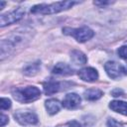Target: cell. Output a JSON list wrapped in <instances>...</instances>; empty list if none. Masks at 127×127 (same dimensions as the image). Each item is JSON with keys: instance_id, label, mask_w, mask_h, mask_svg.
<instances>
[{"instance_id": "obj_1", "label": "cell", "mask_w": 127, "mask_h": 127, "mask_svg": "<svg viewBox=\"0 0 127 127\" xmlns=\"http://www.w3.org/2000/svg\"><path fill=\"white\" fill-rule=\"evenodd\" d=\"M29 31H17L11 34L7 39L1 41V60L6 56L15 51V49L20 48L29 41Z\"/></svg>"}, {"instance_id": "obj_2", "label": "cell", "mask_w": 127, "mask_h": 127, "mask_svg": "<svg viewBox=\"0 0 127 127\" xmlns=\"http://www.w3.org/2000/svg\"><path fill=\"white\" fill-rule=\"evenodd\" d=\"M74 4L75 2L73 1H60V2H56L52 4H39L31 8V13L43 14V15L55 14V13L62 12L64 10H67L71 8Z\"/></svg>"}, {"instance_id": "obj_3", "label": "cell", "mask_w": 127, "mask_h": 127, "mask_svg": "<svg viewBox=\"0 0 127 127\" xmlns=\"http://www.w3.org/2000/svg\"><path fill=\"white\" fill-rule=\"evenodd\" d=\"M13 97L22 103H30L37 100L41 96V91L36 86H26V87H17L12 90Z\"/></svg>"}, {"instance_id": "obj_4", "label": "cell", "mask_w": 127, "mask_h": 127, "mask_svg": "<svg viewBox=\"0 0 127 127\" xmlns=\"http://www.w3.org/2000/svg\"><path fill=\"white\" fill-rule=\"evenodd\" d=\"M64 33L66 35H70V36L74 37L75 40L77 42H80V43L86 42L94 36V32L87 27H81V28H77V29L64 28Z\"/></svg>"}, {"instance_id": "obj_5", "label": "cell", "mask_w": 127, "mask_h": 127, "mask_svg": "<svg viewBox=\"0 0 127 127\" xmlns=\"http://www.w3.org/2000/svg\"><path fill=\"white\" fill-rule=\"evenodd\" d=\"M25 14V8L23 7H19L9 13L6 14H2L0 17V26L1 27H5L7 25H11L14 24L18 21H20L23 16Z\"/></svg>"}, {"instance_id": "obj_6", "label": "cell", "mask_w": 127, "mask_h": 127, "mask_svg": "<svg viewBox=\"0 0 127 127\" xmlns=\"http://www.w3.org/2000/svg\"><path fill=\"white\" fill-rule=\"evenodd\" d=\"M14 117L22 125H34L38 123V116L31 111H17Z\"/></svg>"}, {"instance_id": "obj_7", "label": "cell", "mask_w": 127, "mask_h": 127, "mask_svg": "<svg viewBox=\"0 0 127 127\" xmlns=\"http://www.w3.org/2000/svg\"><path fill=\"white\" fill-rule=\"evenodd\" d=\"M105 71L108 74L109 77L111 78H118L121 76L123 72V66L121 64H119L116 62H107L104 65Z\"/></svg>"}, {"instance_id": "obj_8", "label": "cell", "mask_w": 127, "mask_h": 127, "mask_svg": "<svg viewBox=\"0 0 127 127\" xmlns=\"http://www.w3.org/2000/svg\"><path fill=\"white\" fill-rule=\"evenodd\" d=\"M80 96L76 93H68L64 96L62 105L67 109H74L80 104Z\"/></svg>"}, {"instance_id": "obj_9", "label": "cell", "mask_w": 127, "mask_h": 127, "mask_svg": "<svg viewBox=\"0 0 127 127\" xmlns=\"http://www.w3.org/2000/svg\"><path fill=\"white\" fill-rule=\"evenodd\" d=\"M78 76L84 81L92 82L98 78V72L93 67H84L78 71Z\"/></svg>"}, {"instance_id": "obj_10", "label": "cell", "mask_w": 127, "mask_h": 127, "mask_svg": "<svg viewBox=\"0 0 127 127\" xmlns=\"http://www.w3.org/2000/svg\"><path fill=\"white\" fill-rule=\"evenodd\" d=\"M53 73L59 74V75H70L73 73V70L67 64L59 63L54 66Z\"/></svg>"}, {"instance_id": "obj_11", "label": "cell", "mask_w": 127, "mask_h": 127, "mask_svg": "<svg viewBox=\"0 0 127 127\" xmlns=\"http://www.w3.org/2000/svg\"><path fill=\"white\" fill-rule=\"evenodd\" d=\"M109 107L115 112H118L123 115H127V102L125 101H120V100L111 101Z\"/></svg>"}, {"instance_id": "obj_12", "label": "cell", "mask_w": 127, "mask_h": 127, "mask_svg": "<svg viewBox=\"0 0 127 127\" xmlns=\"http://www.w3.org/2000/svg\"><path fill=\"white\" fill-rule=\"evenodd\" d=\"M70 60L75 64H79V65H82V64H86V62H87V58L85 57V55L83 53H81L80 51H77V50H74L71 52Z\"/></svg>"}, {"instance_id": "obj_13", "label": "cell", "mask_w": 127, "mask_h": 127, "mask_svg": "<svg viewBox=\"0 0 127 127\" xmlns=\"http://www.w3.org/2000/svg\"><path fill=\"white\" fill-rule=\"evenodd\" d=\"M102 95H103V92L97 88H90V89H87L84 91V97L86 100H89V101L97 100Z\"/></svg>"}, {"instance_id": "obj_14", "label": "cell", "mask_w": 127, "mask_h": 127, "mask_svg": "<svg viewBox=\"0 0 127 127\" xmlns=\"http://www.w3.org/2000/svg\"><path fill=\"white\" fill-rule=\"evenodd\" d=\"M45 105H46V108H47L49 114H51V115L58 113L61 108V103L57 99H49L46 101Z\"/></svg>"}, {"instance_id": "obj_15", "label": "cell", "mask_w": 127, "mask_h": 127, "mask_svg": "<svg viewBox=\"0 0 127 127\" xmlns=\"http://www.w3.org/2000/svg\"><path fill=\"white\" fill-rule=\"evenodd\" d=\"M60 83L58 81H49L47 82L45 85H44V91L47 95H51V94H54L56 92H58L60 90Z\"/></svg>"}, {"instance_id": "obj_16", "label": "cell", "mask_w": 127, "mask_h": 127, "mask_svg": "<svg viewBox=\"0 0 127 127\" xmlns=\"http://www.w3.org/2000/svg\"><path fill=\"white\" fill-rule=\"evenodd\" d=\"M40 67H41V64H40L39 62L30 64H28V65L24 68V73H25L26 75L33 76V75H35V74L38 73Z\"/></svg>"}, {"instance_id": "obj_17", "label": "cell", "mask_w": 127, "mask_h": 127, "mask_svg": "<svg viewBox=\"0 0 127 127\" xmlns=\"http://www.w3.org/2000/svg\"><path fill=\"white\" fill-rule=\"evenodd\" d=\"M0 107L2 110H5V109H8L11 107V101L8 99V98H4L2 97L1 98V102H0Z\"/></svg>"}, {"instance_id": "obj_18", "label": "cell", "mask_w": 127, "mask_h": 127, "mask_svg": "<svg viewBox=\"0 0 127 127\" xmlns=\"http://www.w3.org/2000/svg\"><path fill=\"white\" fill-rule=\"evenodd\" d=\"M118 55L122 58L127 60V46H122L121 48H119L118 50Z\"/></svg>"}, {"instance_id": "obj_19", "label": "cell", "mask_w": 127, "mask_h": 127, "mask_svg": "<svg viewBox=\"0 0 127 127\" xmlns=\"http://www.w3.org/2000/svg\"><path fill=\"white\" fill-rule=\"evenodd\" d=\"M107 127H123L120 123H118L114 119H108L107 121Z\"/></svg>"}, {"instance_id": "obj_20", "label": "cell", "mask_w": 127, "mask_h": 127, "mask_svg": "<svg viewBox=\"0 0 127 127\" xmlns=\"http://www.w3.org/2000/svg\"><path fill=\"white\" fill-rule=\"evenodd\" d=\"M8 122V116H6L5 114L1 115V127H4V125Z\"/></svg>"}, {"instance_id": "obj_21", "label": "cell", "mask_w": 127, "mask_h": 127, "mask_svg": "<svg viewBox=\"0 0 127 127\" xmlns=\"http://www.w3.org/2000/svg\"><path fill=\"white\" fill-rule=\"evenodd\" d=\"M122 93H123V91H122L121 89H119V88L114 89V90L112 91V95H113V96H120Z\"/></svg>"}, {"instance_id": "obj_22", "label": "cell", "mask_w": 127, "mask_h": 127, "mask_svg": "<svg viewBox=\"0 0 127 127\" xmlns=\"http://www.w3.org/2000/svg\"><path fill=\"white\" fill-rule=\"evenodd\" d=\"M67 126L68 127H80L79 123L76 122V121H70V122H68L67 123Z\"/></svg>"}, {"instance_id": "obj_23", "label": "cell", "mask_w": 127, "mask_h": 127, "mask_svg": "<svg viewBox=\"0 0 127 127\" xmlns=\"http://www.w3.org/2000/svg\"><path fill=\"white\" fill-rule=\"evenodd\" d=\"M112 2H105V1H101V2H98V1H94V4L95 5H101V6H103V5H108V4H111Z\"/></svg>"}, {"instance_id": "obj_24", "label": "cell", "mask_w": 127, "mask_h": 127, "mask_svg": "<svg viewBox=\"0 0 127 127\" xmlns=\"http://www.w3.org/2000/svg\"><path fill=\"white\" fill-rule=\"evenodd\" d=\"M123 72H124L125 74H127V65H126V66H123Z\"/></svg>"}]
</instances>
